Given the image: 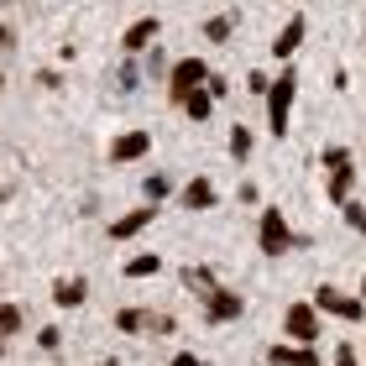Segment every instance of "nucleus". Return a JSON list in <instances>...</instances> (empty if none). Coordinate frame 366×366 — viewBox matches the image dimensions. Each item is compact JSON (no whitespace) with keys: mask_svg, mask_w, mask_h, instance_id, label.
I'll return each instance as SVG.
<instances>
[{"mask_svg":"<svg viewBox=\"0 0 366 366\" xmlns=\"http://www.w3.org/2000/svg\"><path fill=\"white\" fill-rule=\"evenodd\" d=\"M288 246H293V230H288V220H282L277 209H267V214H262V252H267V257H282Z\"/></svg>","mask_w":366,"mask_h":366,"instance_id":"1","label":"nucleus"},{"mask_svg":"<svg viewBox=\"0 0 366 366\" xmlns=\"http://www.w3.org/2000/svg\"><path fill=\"white\" fill-rule=\"evenodd\" d=\"M288 335L298 345H314V340H320V314H314L309 304H293L288 309Z\"/></svg>","mask_w":366,"mask_h":366,"instance_id":"2","label":"nucleus"},{"mask_svg":"<svg viewBox=\"0 0 366 366\" xmlns=\"http://www.w3.org/2000/svg\"><path fill=\"white\" fill-rule=\"evenodd\" d=\"M267 99H272V137H282L288 131V105H293V74H282L267 89Z\"/></svg>","mask_w":366,"mask_h":366,"instance_id":"3","label":"nucleus"},{"mask_svg":"<svg viewBox=\"0 0 366 366\" xmlns=\"http://www.w3.org/2000/svg\"><path fill=\"white\" fill-rule=\"evenodd\" d=\"M330 199H340L345 204V194H351V157H345V147H330Z\"/></svg>","mask_w":366,"mask_h":366,"instance_id":"4","label":"nucleus"},{"mask_svg":"<svg viewBox=\"0 0 366 366\" xmlns=\"http://www.w3.org/2000/svg\"><path fill=\"white\" fill-rule=\"evenodd\" d=\"M314 304H320L325 314H340V320H361V314H366L361 298H345V293H335V288H320V293H314Z\"/></svg>","mask_w":366,"mask_h":366,"instance_id":"5","label":"nucleus"},{"mask_svg":"<svg viewBox=\"0 0 366 366\" xmlns=\"http://www.w3.org/2000/svg\"><path fill=\"white\" fill-rule=\"evenodd\" d=\"M199 84H209V69H204L199 58H183L178 69H173V94L183 99V94H194Z\"/></svg>","mask_w":366,"mask_h":366,"instance_id":"6","label":"nucleus"},{"mask_svg":"<svg viewBox=\"0 0 366 366\" xmlns=\"http://www.w3.org/2000/svg\"><path fill=\"white\" fill-rule=\"evenodd\" d=\"M204 314H209L214 325H220V320H236V314H241V298H236V293H225V288H214V293H209V304H204Z\"/></svg>","mask_w":366,"mask_h":366,"instance_id":"7","label":"nucleus"},{"mask_svg":"<svg viewBox=\"0 0 366 366\" xmlns=\"http://www.w3.org/2000/svg\"><path fill=\"white\" fill-rule=\"evenodd\" d=\"M53 298H58L63 309H79V304L89 298V288H84V277H63L58 288H53Z\"/></svg>","mask_w":366,"mask_h":366,"instance_id":"8","label":"nucleus"},{"mask_svg":"<svg viewBox=\"0 0 366 366\" xmlns=\"http://www.w3.org/2000/svg\"><path fill=\"white\" fill-rule=\"evenodd\" d=\"M298 42H304V16H293V21L282 26V37H277L272 53H277V58H293V53H298Z\"/></svg>","mask_w":366,"mask_h":366,"instance_id":"9","label":"nucleus"},{"mask_svg":"<svg viewBox=\"0 0 366 366\" xmlns=\"http://www.w3.org/2000/svg\"><path fill=\"white\" fill-rule=\"evenodd\" d=\"M147 147H152V142H147V131H131V137H121V142L110 147V157H115V162H126V157H142Z\"/></svg>","mask_w":366,"mask_h":366,"instance_id":"10","label":"nucleus"},{"mask_svg":"<svg viewBox=\"0 0 366 366\" xmlns=\"http://www.w3.org/2000/svg\"><path fill=\"white\" fill-rule=\"evenodd\" d=\"M214 204V189H209V178H194L189 189H183V209H209Z\"/></svg>","mask_w":366,"mask_h":366,"instance_id":"11","label":"nucleus"},{"mask_svg":"<svg viewBox=\"0 0 366 366\" xmlns=\"http://www.w3.org/2000/svg\"><path fill=\"white\" fill-rule=\"evenodd\" d=\"M152 214H157V209H137V214H126V220H115V225H110V236H115V241L137 236V230H142L147 220H152Z\"/></svg>","mask_w":366,"mask_h":366,"instance_id":"12","label":"nucleus"},{"mask_svg":"<svg viewBox=\"0 0 366 366\" xmlns=\"http://www.w3.org/2000/svg\"><path fill=\"white\" fill-rule=\"evenodd\" d=\"M152 37H157V21H152V16H147V21H137V26L126 31V47H131V53H137V47H147Z\"/></svg>","mask_w":366,"mask_h":366,"instance_id":"13","label":"nucleus"},{"mask_svg":"<svg viewBox=\"0 0 366 366\" xmlns=\"http://www.w3.org/2000/svg\"><path fill=\"white\" fill-rule=\"evenodd\" d=\"M183 105H189V115H194V121H204V115H209V105H214V94H209V89H194V94H183Z\"/></svg>","mask_w":366,"mask_h":366,"instance_id":"14","label":"nucleus"},{"mask_svg":"<svg viewBox=\"0 0 366 366\" xmlns=\"http://www.w3.org/2000/svg\"><path fill=\"white\" fill-rule=\"evenodd\" d=\"M157 267H162V257H137V262H126V272H131V277H152Z\"/></svg>","mask_w":366,"mask_h":366,"instance_id":"15","label":"nucleus"},{"mask_svg":"<svg viewBox=\"0 0 366 366\" xmlns=\"http://www.w3.org/2000/svg\"><path fill=\"white\" fill-rule=\"evenodd\" d=\"M16 325H21V309H16V304H0V335H11Z\"/></svg>","mask_w":366,"mask_h":366,"instance_id":"16","label":"nucleus"},{"mask_svg":"<svg viewBox=\"0 0 366 366\" xmlns=\"http://www.w3.org/2000/svg\"><path fill=\"white\" fill-rule=\"evenodd\" d=\"M230 152H236V157L252 152V131H236V137H230Z\"/></svg>","mask_w":366,"mask_h":366,"instance_id":"17","label":"nucleus"},{"mask_svg":"<svg viewBox=\"0 0 366 366\" xmlns=\"http://www.w3.org/2000/svg\"><path fill=\"white\" fill-rule=\"evenodd\" d=\"M168 189H173V183H168V178H162V173H157V178H147V194H152V199H162V194H168Z\"/></svg>","mask_w":366,"mask_h":366,"instance_id":"18","label":"nucleus"},{"mask_svg":"<svg viewBox=\"0 0 366 366\" xmlns=\"http://www.w3.org/2000/svg\"><path fill=\"white\" fill-rule=\"evenodd\" d=\"M345 220H351L356 230H366V209H361V204H345Z\"/></svg>","mask_w":366,"mask_h":366,"instance_id":"19","label":"nucleus"},{"mask_svg":"<svg viewBox=\"0 0 366 366\" xmlns=\"http://www.w3.org/2000/svg\"><path fill=\"white\" fill-rule=\"evenodd\" d=\"M267 361L272 366H293V351H288V345H277V351H267Z\"/></svg>","mask_w":366,"mask_h":366,"instance_id":"20","label":"nucleus"},{"mask_svg":"<svg viewBox=\"0 0 366 366\" xmlns=\"http://www.w3.org/2000/svg\"><path fill=\"white\" fill-rule=\"evenodd\" d=\"M293 366H320V361H314V351L304 345V351H293Z\"/></svg>","mask_w":366,"mask_h":366,"instance_id":"21","label":"nucleus"},{"mask_svg":"<svg viewBox=\"0 0 366 366\" xmlns=\"http://www.w3.org/2000/svg\"><path fill=\"white\" fill-rule=\"evenodd\" d=\"M335 366H356V356H351V345H340V351H335Z\"/></svg>","mask_w":366,"mask_h":366,"instance_id":"22","label":"nucleus"},{"mask_svg":"<svg viewBox=\"0 0 366 366\" xmlns=\"http://www.w3.org/2000/svg\"><path fill=\"white\" fill-rule=\"evenodd\" d=\"M173 366H204V361H199V356H189V351H183V356H173Z\"/></svg>","mask_w":366,"mask_h":366,"instance_id":"23","label":"nucleus"},{"mask_svg":"<svg viewBox=\"0 0 366 366\" xmlns=\"http://www.w3.org/2000/svg\"><path fill=\"white\" fill-rule=\"evenodd\" d=\"M6 47H11V31H6V26H0V53H6Z\"/></svg>","mask_w":366,"mask_h":366,"instance_id":"24","label":"nucleus"},{"mask_svg":"<svg viewBox=\"0 0 366 366\" xmlns=\"http://www.w3.org/2000/svg\"><path fill=\"white\" fill-rule=\"evenodd\" d=\"M361 293H366V282H361Z\"/></svg>","mask_w":366,"mask_h":366,"instance_id":"25","label":"nucleus"},{"mask_svg":"<svg viewBox=\"0 0 366 366\" xmlns=\"http://www.w3.org/2000/svg\"><path fill=\"white\" fill-rule=\"evenodd\" d=\"M105 366H115V361H105Z\"/></svg>","mask_w":366,"mask_h":366,"instance_id":"26","label":"nucleus"},{"mask_svg":"<svg viewBox=\"0 0 366 366\" xmlns=\"http://www.w3.org/2000/svg\"><path fill=\"white\" fill-rule=\"evenodd\" d=\"M0 6H6V0H0Z\"/></svg>","mask_w":366,"mask_h":366,"instance_id":"27","label":"nucleus"}]
</instances>
